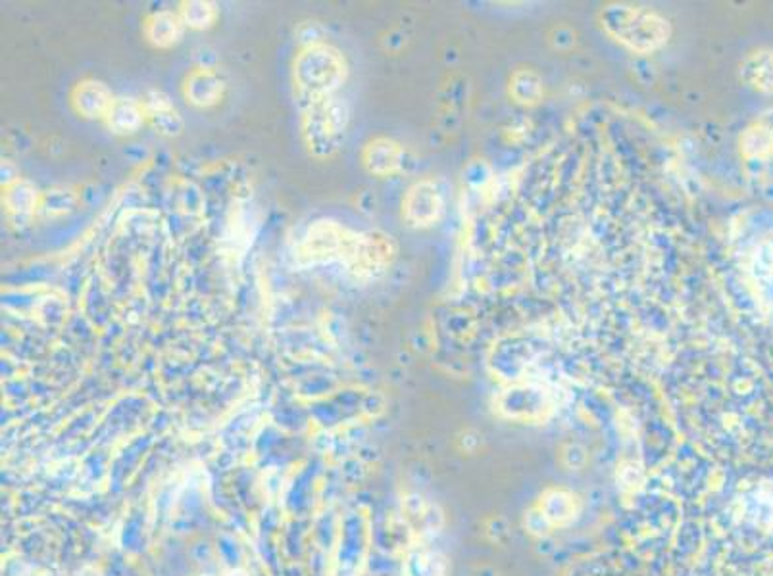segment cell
Segmentation results:
<instances>
[{
	"label": "cell",
	"mask_w": 773,
	"mask_h": 576,
	"mask_svg": "<svg viewBox=\"0 0 773 576\" xmlns=\"http://www.w3.org/2000/svg\"><path fill=\"white\" fill-rule=\"evenodd\" d=\"M183 20L173 12H158L146 22V39L158 48L173 47L183 35Z\"/></svg>",
	"instance_id": "14"
},
{
	"label": "cell",
	"mask_w": 773,
	"mask_h": 576,
	"mask_svg": "<svg viewBox=\"0 0 773 576\" xmlns=\"http://www.w3.org/2000/svg\"><path fill=\"white\" fill-rule=\"evenodd\" d=\"M180 16L183 23L191 27V30H208L215 22L218 12H215V6L212 3H206V0H191V3L183 4Z\"/></svg>",
	"instance_id": "17"
},
{
	"label": "cell",
	"mask_w": 773,
	"mask_h": 576,
	"mask_svg": "<svg viewBox=\"0 0 773 576\" xmlns=\"http://www.w3.org/2000/svg\"><path fill=\"white\" fill-rule=\"evenodd\" d=\"M602 30L633 52H654L668 43L672 27L660 13L641 6L608 4L601 10Z\"/></svg>",
	"instance_id": "1"
},
{
	"label": "cell",
	"mask_w": 773,
	"mask_h": 576,
	"mask_svg": "<svg viewBox=\"0 0 773 576\" xmlns=\"http://www.w3.org/2000/svg\"><path fill=\"white\" fill-rule=\"evenodd\" d=\"M143 109L145 118L153 123V127L158 133L166 136H178L183 131V119L168 94L151 91L145 96Z\"/></svg>",
	"instance_id": "8"
},
{
	"label": "cell",
	"mask_w": 773,
	"mask_h": 576,
	"mask_svg": "<svg viewBox=\"0 0 773 576\" xmlns=\"http://www.w3.org/2000/svg\"><path fill=\"white\" fill-rule=\"evenodd\" d=\"M347 79V62L337 48L329 45L306 47L294 62V83L306 102L331 96Z\"/></svg>",
	"instance_id": "3"
},
{
	"label": "cell",
	"mask_w": 773,
	"mask_h": 576,
	"mask_svg": "<svg viewBox=\"0 0 773 576\" xmlns=\"http://www.w3.org/2000/svg\"><path fill=\"white\" fill-rule=\"evenodd\" d=\"M224 79L212 72L202 67V70H195L185 81V96L187 100L193 106L198 108H210L218 104L222 94H224Z\"/></svg>",
	"instance_id": "10"
},
{
	"label": "cell",
	"mask_w": 773,
	"mask_h": 576,
	"mask_svg": "<svg viewBox=\"0 0 773 576\" xmlns=\"http://www.w3.org/2000/svg\"><path fill=\"white\" fill-rule=\"evenodd\" d=\"M741 79L758 92H773V50H758L741 64Z\"/></svg>",
	"instance_id": "13"
},
{
	"label": "cell",
	"mask_w": 773,
	"mask_h": 576,
	"mask_svg": "<svg viewBox=\"0 0 773 576\" xmlns=\"http://www.w3.org/2000/svg\"><path fill=\"white\" fill-rule=\"evenodd\" d=\"M741 148L749 158H764L773 153V109L764 112L742 133Z\"/></svg>",
	"instance_id": "12"
},
{
	"label": "cell",
	"mask_w": 773,
	"mask_h": 576,
	"mask_svg": "<svg viewBox=\"0 0 773 576\" xmlns=\"http://www.w3.org/2000/svg\"><path fill=\"white\" fill-rule=\"evenodd\" d=\"M397 257V244L382 231L355 232L343 266L355 279L372 281L382 277Z\"/></svg>",
	"instance_id": "5"
},
{
	"label": "cell",
	"mask_w": 773,
	"mask_h": 576,
	"mask_svg": "<svg viewBox=\"0 0 773 576\" xmlns=\"http://www.w3.org/2000/svg\"><path fill=\"white\" fill-rule=\"evenodd\" d=\"M106 126L116 135H131L139 131L145 121L143 102L131 99V96H119L108 109Z\"/></svg>",
	"instance_id": "11"
},
{
	"label": "cell",
	"mask_w": 773,
	"mask_h": 576,
	"mask_svg": "<svg viewBox=\"0 0 773 576\" xmlns=\"http://www.w3.org/2000/svg\"><path fill=\"white\" fill-rule=\"evenodd\" d=\"M348 106L338 96L308 100L303 109V136L316 158H329L341 150L348 129Z\"/></svg>",
	"instance_id": "2"
},
{
	"label": "cell",
	"mask_w": 773,
	"mask_h": 576,
	"mask_svg": "<svg viewBox=\"0 0 773 576\" xmlns=\"http://www.w3.org/2000/svg\"><path fill=\"white\" fill-rule=\"evenodd\" d=\"M510 94L520 104H537L542 96V81L531 70L515 72L510 79Z\"/></svg>",
	"instance_id": "16"
},
{
	"label": "cell",
	"mask_w": 773,
	"mask_h": 576,
	"mask_svg": "<svg viewBox=\"0 0 773 576\" xmlns=\"http://www.w3.org/2000/svg\"><path fill=\"white\" fill-rule=\"evenodd\" d=\"M352 239H355V231L333 222V219H320V222L312 223L303 239L298 240L294 256L301 266L343 264Z\"/></svg>",
	"instance_id": "4"
},
{
	"label": "cell",
	"mask_w": 773,
	"mask_h": 576,
	"mask_svg": "<svg viewBox=\"0 0 773 576\" xmlns=\"http://www.w3.org/2000/svg\"><path fill=\"white\" fill-rule=\"evenodd\" d=\"M116 99L112 96L110 89H108L101 81H83L74 89L72 94V104L75 112L83 118L94 119V118H106L108 109H110L112 102Z\"/></svg>",
	"instance_id": "9"
},
{
	"label": "cell",
	"mask_w": 773,
	"mask_h": 576,
	"mask_svg": "<svg viewBox=\"0 0 773 576\" xmlns=\"http://www.w3.org/2000/svg\"><path fill=\"white\" fill-rule=\"evenodd\" d=\"M444 212V195L439 185L431 179L412 185L402 202L406 222L414 227H431L437 223Z\"/></svg>",
	"instance_id": "6"
},
{
	"label": "cell",
	"mask_w": 773,
	"mask_h": 576,
	"mask_svg": "<svg viewBox=\"0 0 773 576\" xmlns=\"http://www.w3.org/2000/svg\"><path fill=\"white\" fill-rule=\"evenodd\" d=\"M4 202H6L8 212L13 217L23 219V217H31L35 214V210L39 208V195L30 183L13 181L6 188Z\"/></svg>",
	"instance_id": "15"
},
{
	"label": "cell",
	"mask_w": 773,
	"mask_h": 576,
	"mask_svg": "<svg viewBox=\"0 0 773 576\" xmlns=\"http://www.w3.org/2000/svg\"><path fill=\"white\" fill-rule=\"evenodd\" d=\"M364 166L373 175H392L400 171L404 163V150L399 143L379 136V139L370 141L364 148Z\"/></svg>",
	"instance_id": "7"
}]
</instances>
